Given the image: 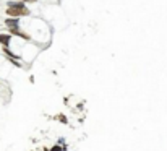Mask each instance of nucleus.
<instances>
[{
  "label": "nucleus",
  "mask_w": 167,
  "mask_h": 151,
  "mask_svg": "<svg viewBox=\"0 0 167 151\" xmlns=\"http://www.w3.org/2000/svg\"><path fill=\"white\" fill-rule=\"evenodd\" d=\"M7 13L10 16H21V15H29V10L25 5H21V3H10Z\"/></svg>",
  "instance_id": "1"
},
{
  "label": "nucleus",
  "mask_w": 167,
  "mask_h": 151,
  "mask_svg": "<svg viewBox=\"0 0 167 151\" xmlns=\"http://www.w3.org/2000/svg\"><path fill=\"white\" fill-rule=\"evenodd\" d=\"M8 28H11V29H16V26H18V20H7V23H5Z\"/></svg>",
  "instance_id": "2"
},
{
  "label": "nucleus",
  "mask_w": 167,
  "mask_h": 151,
  "mask_svg": "<svg viewBox=\"0 0 167 151\" xmlns=\"http://www.w3.org/2000/svg\"><path fill=\"white\" fill-rule=\"evenodd\" d=\"M10 36H7V34H0V42H2V44L3 45H8L10 44Z\"/></svg>",
  "instance_id": "3"
},
{
  "label": "nucleus",
  "mask_w": 167,
  "mask_h": 151,
  "mask_svg": "<svg viewBox=\"0 0 167 151\" xmlns=\"http://www.w3.org/2000/svg\"><path fill=\"white\" fill-rule=\"evenodd\" d=\"M52 151H60V150H59V148H54V150H52Z\"/></svg>",
  "instance_id": "4"
},
{
  "label": "nucleus",
  "mask_w": 167,
  "mask_h": 151,
  "mask_svg": "<svg viewBox=\"0 0 167 151\" xmlns=\"http://www.w3.org/2000/svg\"><path fill=\"white\" fill-rule=\"evenodd\" d=\"M25 2H36V0H25Z\"/></svg>",
  "instance_id": "5"
}]
</instances>
